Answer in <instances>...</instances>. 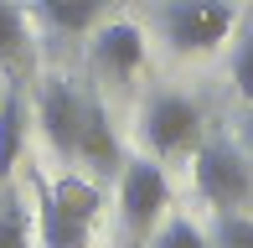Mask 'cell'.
I'll return each mask as SVG.
<instances>
[{
    "label": "cell",
    "instance_id": "obj_2",
    "mask_svg": "<svg viewBox=\"0 0 253 248\" xmlns=\"http://www.w3.org/2000/svg\"><path fill=\"white\" fill-rule=\"evenodd\" d=\"M191 176H197V191L212 202L217 212H238L253 197V165H248V155L238 150L233 140H207V145H197Z\"/></svg>",
    "mask_w": 253,
    "mask_h": 248
},
{
    "label": "cell",
    "instance_id": "obj_15",
    "mask_svg": "<svg viewBox=\"0 0 253 248\" xmlns=\"http://www.w3.org/2000/svg\"><path fill=\"white\" fill-rule=\"evenodd\" d=\"M233 83H238V93H243V104L253 109V26L243 31V41H238V52H233Z\"/></svg>",
    "mask_w": 253,
    "mask_h": 248
},
{
    "label": "cell",
    "instance_id": "obj_4",
    "mask_svg": "<svg viewBox=\"0 0 253 248\" xmlns=\"http://www.w3.org/2000/svg\"><path fill=\"white\" fill-rule=\"evenodd\" d=\"M233 5L227 0H166L160 10V31L170 37L176 52H212L233 31Z\"/></svg>",
    "mask_w": 253,
    "mask_h": 248
},
{
    "label": "cell",
    "instance_id": "obj_8",
    "mask_svg": "<svg viewBox=\"0 0 253 248\" xmlns=\"http://www.w3.org/2000/svg\"><path fill=\"white\" fill-rule=\"evenodd\" d=\"M93 62L109 78H134L145 67V31L134 21H103L93 31Z\"/></svg>",
    "mask_w": 253,
    "mask_h": 248
},
{
    "label": "cell",
    "instance_id": "obj_14",
    "mask_svg": "<svg viewBox=\"0 0 253 248\" xmlns=\"http://www.w3.org/2000/svg\"><path fill=\"white\" fill-rule=\"evenodd\" d=\"M0 248H31V212L21 202L0 207Z\"/></svg>",
    "mask_w": 253,
    "mask_h": 248
},
{
    "label": "cell",
    "instance_id": "obj_11",
    "mask_svg": "<svg viewBox=\"0 0 253 248\" xmlns=\"http://www.w3.org/2000/svg\"><path fill=\"white\" fill-rule=\"evenodd\" d=\"M31 52V26H26V10L16 0H0V62L21 67Z\"/></svg>",
    "mask_w": 253,
    "mask_h": 248
},
{
    "label": "cell",
    "instance_id": "obj_3",
    "mask_svg": "<svg viewBox=\"0 0 253 248\" xmlns=\"http://www.w3.org/2000/svg\"><path fill=\"white\" fill-rule=\"evenodd\" d=\"M166 202H170V181L160 171V161L155 155H124L119 161V217H124L134 243L150 238Z\"/></svg>",
    "mask_w": 253,
    "mask_h": 248
},
{
    "label": "cell",
    "instance_id": "obj_12",
    "mask_svg": "<svg viewBox=\"0 0 253 248\" xmlns=\"http://www.w3.org/2000/svg\"><path fill=\"white\" fill-rule=\"evenodd\" d=\"M145 248H212V243L202 238V228H197L191 217H170L160 233H150V238H145Z\"/></svg>",
    "mask_w": 253,
    "mask_h": 248
},
{
    "label": "cell",
    "instance_id": "obj_5",
    "mask_svg": "<svg viewBox=\"0 0 253 248\" xmlns=\"http://www.w3.org/2000/svg\"><path fill=\"white\" fill-rule=\"evenodd\" d=\"M202 134V109L186 93H150L145 104V145L155 161H176L197 145Z\"/></svg>",
    "mask_w": 253,
    "mask_h": 248
},
{
    "label": "cell",
    "instance_id": "obj_1",
    "mask_svg": "<svg viewBox=\"0 0 253 248\" xmlns=\"http://www.w3.org/2000/svg\"><path fill=\"white\" fill-rule=\"evenodd\" d=\"M98 207V186H88L83 176H57V181L37 176V228L47 248H88Z\"/></svg>",
    "mask_w": 253,
    "mask_h": 248
},
{
    "label": "cell",
    "instance_id": "obj_6",
    "mask_svg": "<svg viewBox=\"0 0 253 248\" xmlns=\"http://www.w3.org/2000/svg\"><path fill=\"white\" fill-rule=\"evenodd\" d=\"M78 119H83V88L62 73L37 78V124L62 161L78 155Z\"/></svg>",
    "mask_w": 253,
    "mask_h": 248
},
{
    "label": "cell",
    "instance_id": "obj_16",
    "mask_svg": "<svg viewBox=\"0 0 253 248\" xmlns=\"http://www.w3.org/2000/svg\"><path fill=\"white\" fill-rule=\"evenodd\" d=\"M243 145H248V155H253V114L243 119Z\"/></svg>",
    "mask_w": 253,
    "mask_h": 248
},
{
    "label": "cell",
    "instance_id": "obj_7",
    "mask_svg": "<svg viewBox=\"0 0 253 248\" xmlns=\"http://www.w3.org/2000/svg\"><path fill=\"white\" fill-rule=\"evenodd\" d=\"M73 161H83L88 171H98V176L119 171V161H124L119 134H114L109 114H103V98L93 93V88H83V119H78V155Z\"/></svg>",
    "mask_w": 253,
    "mask_h": 248
},
{
    "label": "cell",
    "instance_id": "obj_10",
    "mask_svg": "<svg viewBox=\"0 0 253 248\" xmlns=\"http://www.w3.org/2000/svg\"><path fill=\"white\" fill-rule=\"evenodd\" d=\"M37 16L47 21L52 31H88L103 16V0H37Z\"/></svg>",
    "mask_w": 253,
    "mask_h": 248
},
{
    "label": "cell",
    "instance_id": "obj_9",
    "mask_svg": "<svg viewBox=\"0 0 253 248\" xmlns=\"http://www.w3.org/2000/svg\"><path fill=\"white\" fill-rule=\"evenodd\" d=\"M21 145H26V98L21 88H5L0 93V181L16 171Z\"/></svg>",
    "mask_w": 253,
    "mask_h": 248
},
{
    "label": "cell",
    "instance_id": "obj_13",
    "mask_svg": "<svg viewBox=\"0 0 253 248\" xmlns=\"http://www.w3.org/2000/svg\"><path fill=\"white\" fill-rule=\"evenodd\" d=\"M212 248H253V217H243V212H217Z\"/></svg>",
    "mask_w": 253,
    "mask_h": 248
}]
</instances>
